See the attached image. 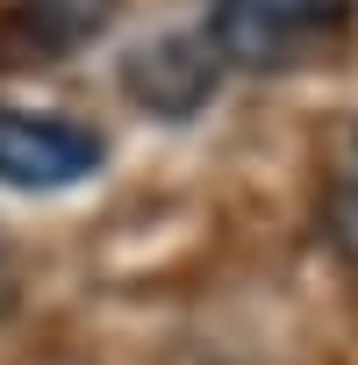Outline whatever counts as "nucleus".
I'll list each match as a JSON object with an SVG mask.
<instances>
[{"mask_svg":"<svg viewBox=\"0 0 358 365\" xmlns=\"http://www.w3.org/2000/svg\"><path fill=\"white\" fill-rule=\"evenodd\" d=\"M223 79V58L208 43V29H158L122 58V86L136 93V108L179 122V115H201L208 93Z\"/></svg>","mask_w":358,"mask_h":365,"instance_id":"obj_3","label":"nucleus"},{"mask_svg":"<svg viewBox=\"0 0 358 365\" xmlns=\"http://www.w3.org/2000/svg\"><path fill=\"white\" fill-rule=\"evenodd\" d=\"M0 308H8V265H0Z\"/></svg>","mask_w":358,"mask_h":365,"instance_id":"obj_6","label":"nucleus"},{"mask_svg":"<svg viewBox=\"0 0 358 365\" xmlns=\"http://www.w3.org/2000/svg\"><path fill=\"white\" fill-rule=\"evenodd\" d=\"M108 22H115V0H15V29H22L44 58L93 43Z\"/></svg>","mask_w":358,"mask_h":365,"instance_id":"obj_4","label":"nucleus"},{"mask_svg":"<svg viewBox=\"0 0 358 365\" xmlns=\"http://www.w3.org/2000/svg\"><path fill=\"white\" fill-rule=\"evenodd\" d=\"M108 158V143L86 122L65 115H29V108H0V187H22V194H58L93 179Z\"/></svg>","mask_w":358,"mask_h":365,"instance_id":"obj_2","label":"nucleus"},{"mask_svg":"<svg viewBox=\"0 0 358 365\" xmlns=\"http://www.w3.org/2000/svg\"><path fill=\"white\" fill-rule=\"evenodd\" d=\"M329 244H337L344 258H358V179L329 194Z\"/></svg>","mask_w":358,"mask_h":365,"instance_id":"obj_5","label":"nucleus"},{"mask_svg":"<svg viewBox=\"0 0 358 365\" xmlns=\"http://www.w3.org/2000/svg\"><path fill=\"white\" fill-rule=\"evenodd\" d=\"M344 22V0H215L208 43L237 72H280Z\"/></svg>","mask_w":358,"mask_h":365,"instance_id":"obj_1","label":"nucleus"}]
</instances>
